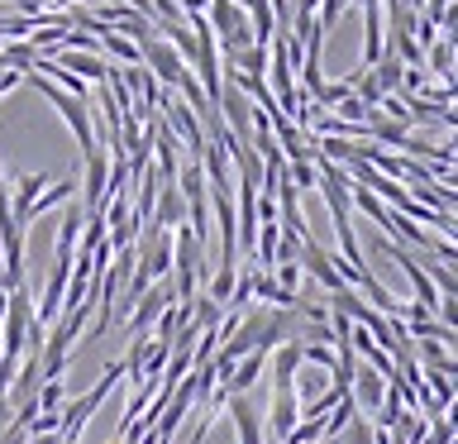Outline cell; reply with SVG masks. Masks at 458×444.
<instances>
[{
  "mask_svg": "<svg viewBox=\"0 0 458 444\" xmlns=\"http://www.w3.org/2000/svg\"><path fill=\"white\" fill-rule=\"evenodd\" d=\"M114 444H134V440H114Z\"/></svg>",
  "mask_w": 458,
  "mask_h": 444,
  "instance_id": "ffe728a7",
  "label": "cell"
},
{
  "mask_svg": "<svg viewBox=\"0 0 458 444\" xmlns=\"http://www.w3.org/2000/svg\"><path fill=\"white\" fill-rule=\"evenodd\" d=\"M425 72H435L444 86H454V29H444V34L425 48Z\"/></svg>",
  "mask_w": 458,
  "mask_h": 444,
  "instance_id": "8fae6325",
  "label": "cell"
},
{
  "mask_svg": "<svg viewBox=\"0 0 458 444\" xmlns=\"http://www.w3.org/2000/svg\"><path fill=\"white\" fill-rule=\"evenodd\" d=\"M225 411H229V421H234L239 444H263V415H258V406L249 397H229Z\"/></svg>",
  "mask_w": 458,
  "mask_h": 444,
  "instance_id": "ba28073f",
  "label": "cell"
},
{
  "mask_svg": "<svg viewBox=\"0 0 458 444\" xmlns=\"http://www.w3.org/2000/svg\"><path fill=\"white\" fill-rule=\"evenodd\" d=\"M139 53H143V67L153 72V81H157V86H172V91H177V86L191 77V67L182 63L177 48H172L163 34H153L148 43H139Z\"/></svg>",
  "mask_w": 458,
  "mask_h": 444,
  "instance_id": "7a4b0ae2",
  "label": "cell"
},
{
  "mask_svg": "<svg viewBox=\"0 0 458 444\" xmlns=\"http://www.w3.org/2000/svg\"><path fill=\"white\" fill-rule=\"evenodd\" d=\"M81 158H86V215H100V206H106V196H110V153L91 149Z\"/></svg>",
  "mask_w": 458,
  "mask_h": 444,
  "instance_id": "277c9868",
  "label": "cell"
},
{
  "mask_svg": "<svg viewBox=\"0 0 458 444\" xmlns=\"http://www.w3.org/2000/svg\"><path fill=\"white\" fill-rule=\"evenodd\" d=\"M267 272H272V282H277V286H286V292H301V286H306V272H301V263H272Z\"/></svg>",
  "mask_w": 458,
  "mask_h": 444,
  "instance_id": "ac0fdd59",
  "label": "cell"
},
{
  "mask_svg": "<svg viewBox=\"0 0 458 444\" xmlns=\"http://www.w3.org/2000/svg\"><path fill=\"white\" fill-rule=\"evenodd\" d=\"M234 278H239V268H210V278H206V296L225 306L229 292H234Z\"/></svg>",
  "mask_w": 458,
  "mask_h": 444,
  "instance_id": "2e32d148",
  "label": "cell"
},
{
  "mask_svg": "<svg viewBox=\"0 0 458 444\" xmlns=\"http://www.w3.org/2000/svg\"><path fill=\"white\" fill-rule=\"evenodd\" d=\"M172 301H177V296H172V282H153L148 292H143V296L134 301V311L124 315L129 329H134V335H148L153 320H157V315H163V311L172 306Z\"/></svg>",
  "mask_w": 458,
  "mask_h": 444,
  "instance_id": "3957f363",
  "label": "cell"
},
{
  "mask_svg": "<svg viewBox=\"0 0 458 444\" xmlns=\"http://www.w3.org/2000/svg\"><path fill=\"white\" fill-rule=\"evenodd\" d=\"M81 225H86V210H81V206H67L63 225H57L53 258H63V263H72V253H77V239H81Z\"/></svg>",
  "mask_w": 458,
  "mask_h": 444,
  "instance_id": "7c38bea8",
  "label": "cell"
},
{
  "mask_svg": "<svg viewBox=\"0 0 458 444\" xmlns=\"http://www.w3.org/2000/svg\"><path fill=\"white\" fill-rule=\"evenodd\" d=\"M100 53H110L114 63H124V67H139L143 63V53H139V43H129V38H120V34H100Z\"/></svg>",
  "mask_w": 458,
  "mask_h": 444,
  "instance_id": "9a60e30c",
  "label": "cell"
},
{
  "mask_svg": "<svg viewBox=\"0 0 458 444\" xmlns=\"http://www.w3.org/2000/svg\"><path fill=\"white\" fill-rule=\"evenodd\" d=\"M153 225H163V229H177L186 225V201L177 192V182H163V192L153 196V215H148Z\"/></svg>",
  "mask_w": 458,
  "mask_h": 444,
  "instance_id": "30bf717a",
  "label": "cell"
},
{
  "mask_svg": "<svg viewBox=\"0 0 458 444\" xmlns=\"http://www.w3.org/2000/svg\"><path fill=\"white\" fill-rule=\"evenodd\" d=\"M296 421H301V401H296V392H272V415H267V425H263V440H286L296 430Z\"/></svg>",
  "mask_w": 458,
  "mask_h": 444,
  "instance_id": "52a82bcc",
  "label": "cell"
},
{
  "mask_svg": "<svg viewBox=\"0 0 458 444\" xmlns=\"http://www.w3.org/2000/svg\"><path fill=\"white\" fill-rule=\"evenodd\" d=\"M286 182L296 186V192H315V182H320V172H315L310 158H296V163H286Z\"/></svg>",
  "mask_w": 458,
  "mask_h": 444,
  "instance_id": "e0dca14e",
  "label": "cell"
},
{
  "mask_svg": "<svg viewBox=\"0 0 458 444\" xmlns=\"http://www.w3.org/2000/svg\"><path fill=\"white\" fill-rule=\"evenodd\" d=\"M72 196H77V182H53V186H43V196L34 201V210H29V220H38V215H48L53 206H63V201H72Z\"/></svg>",
  "mask_w": 458,
  "mask_h": 444,
  "instance_id": "5bb4252c",
  "label": "cell"
},
{
  "mask_svg": "<svg viewBox=\"0 0 458 444\" xmlns=\"http://www.w3.org/2000/svg\"><path fill=\"white\" fill-rule=\"evenodd\" d=\"M53 63H57V67H67L72 77H81L86 86H100V81L110 77V63H106V57H100V53H81V48H57V53H53Z\"/></svg>",
  "mask_w": 458,
  "mask_h": 444,
  "instance_id": "5b68a950",
  "label": "cell"
},
{
  "mask_svg": "<svg viewBox=\"0 0 458 444\" xmlns=\"http://www.w3.org/2000/svg\"><path fill=\"white\" fill-rule=\"evenodd\" d=\"M315 10H320V20H315V24H320L325 34H329V29H335V24L344 20V10H349V0H320Z\"/></svg>",
  "mask_w": 458,
  "mask_h": 444,
  "instance_id": "d6986e66",
  "label": "cell"
},
{
  "mask_svg": "<svg viewBox=\"0 0 458 444\" xmlns=\"http://www.w3.org/2000/svg\"><path fill=\"white\" fill-rule=\"evenodd\" d=\"M263 368H267V349H249V354H243L234 368H229V378H225L220 387H225L229 397H243V392H249V387H253L258 378H263Z\"/></svg>",
  "mask_w": 458,
  "mask_h": 444,
  "instance_id": "9c48e42d",
  "label": "cell"
},
{
  "mask_svg": "<svg viewBox=\"0 0 458 444\" xmlns=\"http://www.w3.org/2000/svg\"><path fill=\"white\" fill-rule=\"evenodd\" d=\"M43 186H48V172H20V177H14L10 215H14V225H20V229L34 225V220H29V210H34V201L43 196Z\"/></svg>",
  "mask_w": 458,
  "mask_h": 444,
  "instance_id": "8992f818",
  "label": "cell"
},
{
  "mask_svg": "<svg viewBox=\"0 0 458 444\" xmlns=\"http://www.w3.org/2000/svg\"><path fill=\"white\" fill-rule=\"evenodd\" d=\"M120 378H124V368H120V363H110L106 372H100V382L91 387V392L77 397V401H67V406L57 411V440H63V444H77L81 425L96 415V406H100V401H106V397L114 392V382H120Z\"/></svg>",
  "mask_w": 458,
  "mask_h": 444,
  "instance_id": "6da1fadb",
  "label": "cell"
},
{
  "mask_svg": "<svg viewBox=\"0 0 458 444\" xmlns=\"http://www.w3.org/2000/svg\"><path fill=\"white\" fill-rule=\"evenodd\" d=\"M296 368H301V339L277 344V363H272V382H277V392H292Z\"/></svg>",
  "mask_w": 458,
  "mask_h": 444,
  "instance_id": "4fadbf2b",
  "label": "cell"
}]
</instances>
